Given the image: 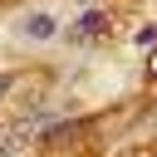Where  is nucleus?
Segmentation results:
<instances>
[{
    "mask_svg": "<svg viewBox=\"0 0 157 157\" xmlns=\"http://www.w3.org/2000/svg\"><path fill=\"white\" fill-rule=\"evenodd\" d=\"M103 29H108V20H103L98 10H88V15H83L78 25H74V44H88V39H98Z\"/></svg>",
    "mask_w": 157,
    "mask_h": 157,
    "instance_id": "f257e3e1",
    "label": "nucleus"
},
{
    "mask_svg": "<svg viewBox=\"0 0 157 157\" xmlns=\"http://www.w3.org/2000/svg\"><path fill=\"white\" fill-rule=\"evenodd\" d=\"M20 34H25V39H49V34H54V20H49V15H25V20H20Z\"/></svg>",
    "mask_w": 157,
    "mask_h": 157,
    "instance_id": "f03ea898",
    "label": "nucleus"
},
{
    "mask_svg": "<svg viewBox=\"0 0 157 157\" xmlns=\"http://www.w3.org/2000/svg\"><path fill=\"white\" fill-rule=\"evenodd\" d=\"M137 44H147V49H157V25H142V29H137Z\"/></svg>",
    "mask_w": 157,
    "mask_h": 157,
    "instance_id": "7ed1b4c3",
    "label": "nucleus"
},
{
    "mask_svg": "<svg viewBox=\"0 0 157 157\" xmlns=\"http://www.w3.org/2000/svg\"><path fill=\"white\" fill-rule=\"evenodd\" d=\"M147 78L157 83V49H147Z\"/></svg>",
    "mask_w": 157,
    "mask_h": 157,
    "instance_id": "20e7f679",
    "label": "nucleus"
},
{
    "mask_svg": "<svg viewBox=\"0 0 157 157\" xmlns=\"http://www.w3.org/2000/svg\"><path fill=\"white\" fill-rule=\"evenodd\" d=\"M10 83H15V74H0V98L10 93Z\"/></svg>",
    "mask_w": 157,
    "mask_h": 157,
    "instance_id": "39448f33",
    "label": "nucleus"
},
{
    "mask_svg": "<svg viewBox=\"0 0 157 157\" xmlns=\"http://www.w3.org/2000/svg\"><path fill=\"white\" fill-rule=\"evenodd\" d=\"M152 157H157V152H152Z\"/></svg>",
    "mask_w": 157,
    "mask_h": 157,
    "instance_id": "423d86ee",
    "label": "nucleus"
}]
</instances>
